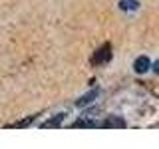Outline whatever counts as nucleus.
<instances>
[{
    "label": "nucleus",
    "instance_id": "obj_1",
    "mask_svg": "<svg viewBox=\"0 0 159 149\" xmlns=\"http://www.w3.org/2000/svg\"><path fill=\"white\" fill-rule=\"evenodd\" d=\"M107 60H111V46H102L98 50L96 54H93V58H92V62L93 64H106Z\"/></svg>",
    "mask_w": 159,
    "mask_h": 149
},
{
    "label": "nucleus",
    "instance_id": "obj_2",
    "mask_svg": "<svg viewBox=\"0 0 159 149\" xmlns=\"http://www.w3.org/2000/svg\"><path fill=\"white\" fill-rule=\"evenodd\" d=\"M98 96H99V89H98V88H96V89H89L88 93H84V96L76 102V106H78V107H86L88 103H92Z\"/></svg>",
    "mask_w": 159,
    "mask_h": 149
},
{
    "label": "nucleus",
    "instance_id": "obj_3",
    "mask_svg": "<svg viewBox=\"0 0 159 149\" xmlns=\"http://www.w3.org/2000/svg\"><path fill=\"white\" fill-rule=\"evenodd\" d=\"M133 68H135L137 74H145L147 70L151 68V62H149L147 56H139V58L135 60V64H133Z\"/></svg>",
    "mask_w": 159,
    "mask_h": 149
},
{
    "label": "nucleus",
    "instance_id": "obj_4",
    "mask_svg": "<svg viewBox=\"0 0 159 149\" xmlns=\"http://www.w3.org/2000/svg\"><path fill=\"white\" fill-rule=\"evenodd\" d=\"M103 127H125V121H123L121 117H109L106 121L102 123Z\"/></svg>",
    "mask_w": 159,
    "mask_h": 149
},
{
    "label": "nucleus",
    "instance_id": "obj_5",
    "mask_svg": "<svg viewBox=\"0 0 159 149\" xmlns=\"http://www.w3.org/2000/svg\"><path fill=\"white\" fill-rule=\"evenodd\" d=\"M119 8L121 10H137L139 4H137V0H119Z\"/></svg>",
    "mask_w": 159,
    "mask_h": 149
},
{
    "label": "nucleus",
    "instance_id": "obj_6",
    "mask_svg": "<svg viewBox=\"0 0 159 149\" xmlns=\"http://www.w3.org/2000/svg\"><path fill=\"white\" fill-rule=\"evenodd\" d=\"M64 117H66V113H58V115H56V117H52V119H48V121H46V123H44V125H42V127H54V125H58V123H60V121H62V119H64Z\"/></svg>",
    "mask_w": 159,
    "mask_h": 149
},
{
    "label": "nucleus",
    "instance_id": "obj_7",
    "mask_svg": "<svg viewBox=\"0 0 159 149\" xmlns=\"http://www.w3.org/2000/svg\"><path fill=\"white\" fill-rule=\"evenodd\" d=\"M98 123L96 121H89V119H78L76 123H74V127H96Z\"/></svg>",
    "mask_w": 159,
    "mask_h": 149
},
{
    "label": "nucleus",
    "instance_id": "obj_8",
    "mask_svg": "<svg viewBox=\"0 0 159 149\" xmlns=\"http://www.w3.org/2000/svg\"><path fill=\"white\" fill-rule=\"evenodd\" d=\"M36 119V115H28L26 119H22V121H18V123H14V127H26V125H30V123Z\"/></svg>",
    "mask_w": 159,
    "mask_h": 149
},
{
    "label": "nucleus",
    "instance_id": "obj_9",
    "mask_svg": "<svg viewBox=\"0 0 159 149\" xmlns=\"http://www.w3.org/2000/svg\"><path fill=\"white\" fill-rule=\"evenodd\" d=\"M153 72H155V74H157V76H159V60H157V62H155V64H153Z\"/></svg>",
    "mask_w": 159,
    "mask_h": 149
}]
</instances>
